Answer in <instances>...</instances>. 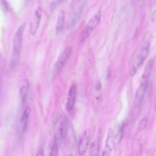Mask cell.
<instances>
[{
    "label": "cell",
    "mask_w": 156,
    "mask_h": 156,
    "mask_svg": "<svg viewBox=\"0 0 156 156\" xmlns=\"http://www.w3.org/2000/svg\"><path fill=\"white\" fill-rule=\"evenodd\" d=\"M114 144V139L113 131L111 129L108 131L104 149L102 156H111Z\"/></svg>",
    "instance_id": "8992f818"
},
{
    "label": "cell",
    "mask_w": 156,
    "mask_h": 156,
    "mask_svg": "<svg viewBox=\"0 0 156 156\" xmlns=\"http://www.w3.org/2000/svg\"><path fill=\"white\" fill-rule=\"evenodd\" d=\"M76 87L73 86L69 90L68 97L66 104V108L68 111H71L74 108L76 99Z\"/></svg>",
    "instance_id": "30bf717a"
},
{
    "label": "cell",
    "mask_w": 156,
    "mask_h": 156,
    "mask_svg": "<svg viewBox=\"0 0 156 156\" xmlns=\"http://www.w3.org/2000/svg\"><path fill=\"white\" fill-rule=\"evenodd\" d=\"M102 87V84L100 81H99L96 85V89L97 91L101 90Z\"/></svg>",
    "instance_id": "44dd1931"
},
{
    "label": "cell",
    "mask_w": 156,
    "mask_h": 156,
    "mask_svg": "<svg viewBox=\"0 0 156 156\" xmlns=\"http://www.w3.org/2000/svg\"><path fill=\"white\" fill-rule=\"evenodd\" d=\"M101 13L99 11L92 17L82 33L81 39L82 42L84 41L88 37L99 23Z\"/></svg>",
    "instance_id": "7a4b0ae2"
},
{
    "label": "cell",
    "mask_w": 156,
    "mask_h": 156,
    "mask_svg": "<svg viewBox=\"0 0 156 156\" xmlns=\"http://www.w3.org/2000/svg\"><path fill=\"white\" fill-rule=\"evenodd\" d=\"M42 11L40 6H39L35 11L34 18L31 24L30 31L32 34H35L39 25Z\"/></svg>",
    "instance_id": "9c48e42d"
},
{
    "label": "cell",
    "mask_w": 156,
    "mask_h": 156,
    "mask_svg": "<svg viewBox=\"0 0 156 156\" xmlns=\"http://www.w3.org/2000/svg\"><path fill=\"white\" fill-rule=\"evenodd\" d=\"M147 123H148V119L146 118L143 119L140 123L139 130L140 131H142L146 128Z\"/></svg>",
    "instance_id": "ac0fdd59"
},
{
    "label": "cell",
    "mask_w": 156,
    "mask_h": 156,
    "mask_svg": "<svg viewBox=\"0 0 156 156\" xmlns=\"http://www.w3.org/2000/svg\"><path fill=\"white\" fill-rule=\"evenodd\" d=\"M49 156H55L54 146L52 142H51L49 146Z\"/></svg>",
    "instance_id": "d6986e66"
},
{
    "label": "cell",
    "mask_w": 156,
    "mask_h": 156,
    "mask_svg": "<svg viewBox=\"0 0 156 156\" xmlns=\"http://www.w3.org/2000/svg\"><path fill=\"white\" fill-rule=\"evenodd\" d=\"M148 86V82H142L140 86L137 89L135 99V104L136 107H138L141 105Z\"/></svg>",
    "instance_id": "ba28073f"
},
{
    "label": "cell",
    "mask_w": 156,
    "mask_h": 156,
    "mask_svg": "<svg viewBox=\"0 0 156 156\" xmlns=\"http://www.w3.org/2000/svg\"><path fill=\"white\" fill-rule=\"evenodd\" d=\"M28 90L29 86L28 85L23 86L20 89V96L23 103L25 102L26 99Z\"/></svg>",
    "instance_id": "9a60e30c"
},
{
    "label": "cell",
    "mask_w": 156,
    "mask_h": 156,
    "mask_svg": "<svg viewBox=\"0 0 156 156\" xmlns=\"http://www.w3.org/2000/svg\"><path fill=\"white\" fill-rule=\"evenodd\" d=\"M110 74V71L109 70L108 72V74H107V78H109V74Z\"/></svg>",
    "instance_id": "cb8c5ba5"
},
{
    "label": "cell",
    "mask_w": 156,
    "mask_h": 156,
    "mask_svg": "<svg viewBox=\"0 0 156 156\" xmlns=\"http://www.w3.org/2000/svg\"><path fill=\"white\" fill-rule=\"evenodd\" d=\"M151 19L152 22H154L156 19V9L152 14Z\"/></svg>",
    "instance_id": "7402d4cb"
},
{
    "label": "cell",
    "mask_w": 156,
    "mask_h": 156,
    "mask_svg": "<svg viewBox=\"0 0 156 156\" xmlns=\"http://www.w3.org/2000/svg\"><path fill=\"white\" fill-rule=\"evenodd\" d=\"M36 156H44V154H43V152H41L40 151L37 154Z\"/></svg>",
    "instance_id": "603a6c76"
},
{
    "label": "cell",
    "mask_w": 156,
    "mask_h": 156,
    "mask_svg": "<svg viewBox=\"0 0 156 156\" xmlns=\"http://www.w3.org/2000/svg\"><path fill=\"white\" fill-rule=\"evenodd\" d=\"M31 111L29 106L26 107L24 110L18 125V133L20 136L23 135L26 129Z\"/></svg>",
    "instance_id": "5b68a950"
},
{
    "label": "cell",
    "mask_w": 156,
    "mask_h": 156,
    "mask_svg": "<svg viewBox=\"0 0 156 156\" xmlns=\"http://www.w3.org/2000/svg\"><path fill=\"white\" fill-rule=\"evenodd\" d=\"M68 156H74L72 154H70Z\"/></svg>",
    "instance_id": "d4e9b609"
},
{
    "label": "cell",
    "mask_w": 156,
    "mask_h": 156,
    "mask_svg": "<svg viewBox=\"0 0 156 156\" xmlns=\"http://www.w3.org/2000/svg\"><path fill=\"white\" fill-rule=\"evenodd\" d=\"M25 26V23L22 24L17 30L14 38L11 61L12 67H15L18 62L21 51L23 34Z\"/></svg>",
    "instance_id": "6da1fadb"
},
{
    "label": "cell",
    "mask_w": 156,
    "mask_h": 156,
    "mask_svg": "<svg viewBox=\"0 0 156 156\" xmlns=\"http://www.w3.org/2000/svg\"><path fill=\"white\" fill-rule=\"evenodd\" d=\"M153 60L151 59L147 63L142 76V82H148L149 76L151 72L153 65Z\"/></svg>",
    "instance_id": "4fadbf2b"
},
{
    "label": "cell",
    "mask_w": 156,
    "mask_h": 156,
    "mask_svg": "<svg viewBox=\"0 0 156 156\" xmlns=\"http://www.w3.org/2000/svg\"><path fill=\"white\" fill-rule=\"evenodd\" d=\"M101 132H99L90 147L89 156H99L101 140Z\"/></svg>",
    "instance_id": "8fae6325"
},
{
    "label": "cell",
    "mask_w": 156,
    "mask_h": 156,
    "mask_svg": "<svg viewBox=\"0 0 156 156\" xmlns=\"http://www.w3.org/2000/svg\"><path fill=\"white\" fill-rule=\"evenodd\" d=\"M1 4L3 10L5 12H7L8 11V4L6 1L2 0L1 1Z\"/></svg>",
    "instance_id": "ffe728a7"
},
{
    "label": "cell",
    "mask_w": 156,
    "mask_h": 156,
    "mask_svg": "<svg viewBox=\"0 0 156 156\" xmlns=\"http://www.w3.org/2000/svg\"><path fill=\"white\" fill-rule=\"evenodd\" d=\"M72 50V48L70 46H68L65 49L61 55L59 56L56 64V72L59 73L62 71L71 55Z\"/></svg>",
    "instance_id": "277c9868"
},
{
    "label": "cell",
    "mask_w": 156,
    "mask_h": 156,
    "mask_svg": "<svg viewBox=\"0 0 156 156\" xmlns=\"http://www.w3.org/2000/svg\"><path fill=\"white\" fill-rule=\"evenodd\" d=\"M65 16L64 11L60 10L58 13L56 28V32L57 34H59L63 29L64 22Z\"/></svg>",
    "instance_id": "5bb4252c"
},
{
    "label": "cell",
    "mask_w": 156,
    "mask_h": 156,
    "mask_svg": "<svg viewBox=\"0 0 156 156\" xmlns=\"http://www.w3.org/2000/svg\"><path fill=\"white\" fill-rule=\"evenodd\" d=\"M148 46L142 48L135 58L133 65L131 71V75L133 76L136 73L138 69L143 63L149 53Z\"/></svg>",
    "instance_id": "3957f363"
},
{
    "label": "cell",
    "mask_w": 156,
    "mask_h": 156,
    "mask_svg": "<svg viewBox=\"0 0 156 156\" xmlns=\"http://www.w3.org/2000/svg\"><path fill=\"white\" fill-rule=\"evenodd\" d=\"M64 1H55L52 2L50 5V9L51 11L53 12L57 6L63 3Z\"/></svg>",
    "instance_id": "e0dca14e"
},
{
    "label": "cell",
    "mask_w": 156,
    "mask_h": 156,
    "mask_svg": "<svg viewBox=\"0 0 156 156\" xmlns=\"http://www.w3.org/2000/svg\"><path fill=\"white\" fill-rule=\"evenodd\" d=\"M125 123H123L119 128L116 134L115 138L117 144L119 143L121 141L123 137L125 127Z\"/></svg>",
    "instance_id": "2e32d148"
},
{
    "label": "cell",
    "mask_w": 156,
    "mask_h": 156,
    "mask_svg": "<svg viewBox=\"0 0 156 156\" xmlns=\"http://www.w3.org/2000/svg\"><path fill=\"white\" fill-rule=\"evenodd\" d=\"M90 136L89 129L86 130L82 136L79 145V152L80 155H83L88 148Z\"/></svg>",
    "instance_id": "52a82bcc"
},
{
    "label": "cell",
    "mask_w": 156,
    "mask_h": 156,
    "mask_svg": "<svg viewBox=\"0 0 156 156\" xmlns=\"http://www.w3.org/2000/svg\"><path fill=\"white\" fill-rule=\"evenodd\" d=\"M54 138L56 146L58 148L62 144L64 140L63 127L62 123L59 124L56 130L55 133Z\"/></svg>",
    "instance_id": "7c38bea8"
}]
</instances>
